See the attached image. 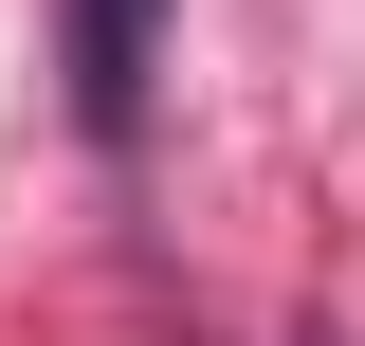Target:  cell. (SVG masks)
Segmentation results:
<instances>
[{
	"label": "cell",
	"instance_id": "obj_1",
	"mask_svg": "<svg viewBox=\"0 0 365 346\" xmlns=\"http://www.w3.org/2000/svg\"><path fill=\"white\" fill-rule=\"evenodd\" d=\"M146 55H165V0H73V128L91 146L146 128Z\"/></svg>",
	"mask_w": 365,
	"mask_h": 346
},
{
	"label": "cell",
	"instance_id": "obj_2",
	"mask_svg": "<svg viewBox=\"0 0 365 346\" xmlns=\"http://www.w3.org/2000/svg\"><path fill=\"white\" fill-rule=\"evenodd\" d=\"M329 346H347V328H329Z\"/></svg>",
	"mask_w": 365,
	"mask_h": 346
}]
</instances>
